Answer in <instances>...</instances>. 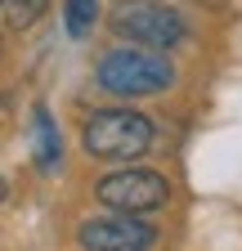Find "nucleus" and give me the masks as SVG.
<instances>
[{"mask_svg": "<svg viewBox=\"0 0 242 251\" xmlns=\"http://www.w3.org/2000/svg\"><path fill=\"white\" fill-rule=\"evenodd\" d=\"M99 85L117 99H148L175 85V68L166 54H144V50H108L99 58Z\"/></svg>", "mask_w": 242, "mask_h": 251, "instance_id": "f257e3e1", "label": "nucleus"}, {"mask_svg": "<svg viewBox=\"0 0 242 251\" xmlns=\"http://www.w3.org/2000/svg\"><path fill=\"white\" fill-rule=\"evenodd\" d=\"M49 0H5V9H9V27H32L41 14H45Z\"/></svg>", "mask_w": 242, "mask_h": 251, "instance_id": "6e6552de", "label": "nucleus"}, {"mask_svg": "<svg viewBox=\"0 0 242 251\" xmlns=\"http://www.w3.org/2000/svg\"><path fill=\"white\" fill-rule=\"evenodd\" d=\"M99 202L121 215H148L170 202V184L157 171H117V175L99 179Z\"/></svg>", "mask_w": 242, "mask_h": 251, "instance_id": "20e7f679", "label": "nucleus"}, {"mask_svg": "<svg viewBox=\"0 0 242 251\" xmlns=\"http://www.w3.org/2000/svg\"><path fill=\"white\" fill-rule=\"evenodd\" d=\"M157 238L153 225H144L139 215H99L81 225V247L85 251H148Z\"/></svg>", "mask_w": 242, "mask_h": 251, "instance_id": "39448f33", "label": "nucleus"}, {"mask_svg": "<svg viewBox=\"0 0 242 251\" xmlns=\"http://www.w3.org/2000/svg\"><path fill=\"white\" fill-rule=\"evenodd\" d=\"M0 54H5V41H0Z\"/></svg>", "mask_w": 242, "mask_h": 251, "instance_id": "9d476101", "label": "nucleus"}, {"mask_svg": "<svg viewBox=\"0 0 242 251\" xmlns=\"http://www.w3.org/2000/svg\"><path fill=\"white\" fill-rule=\"evenodd\" d=\"M5 198H9V188H5V179H0V202H5Z\"/></svg>", "mask_w": 242, "mask_h": 251, "instance_id": "1a4fd4ad", "label": "nucleus"}, {"mask_svg": "<svg viewBox=\"0 0 242 251\" xmlns=\"http://www.w3.org/2000/svg\"><path fill=\"white\" fill-rule=\"evenodd\" d=\"M108 23L117 36L148 45V50H175L184 41V18L170 5H157V0H117Z\"/></svg>", "mask_w": 242, "mask_h": 251, "instance_id": "7ed1b4c3", "label": "nucleus"}, {"mask_svg": "<svg viewBox=\"0 0 242 251\" xmlns=\"http://www.w3.org/2000/svg\"><path fill=\"white\" fill-rule=\"evenodd\" d=\"M0 5H5V0H0Z\"/></svg>", "mask_w": 242, "mask_h": 251, "instance_id": "9b49d317", "label": "nucleus"}, {"mask_svg": "<svg viewBox=\"0 0 242 251\" xmlns=\"http://www.w3.org/2000/svg\"><path fill=\"white\" fill-rule=\"evenodd\" d=\"M58 152H63V144H58L54 121H49L45 108H36V157H41V166H45V171L58 166Z\"/></svg>", "mask_w": 242, "mask_h": 251, "instance_id": "423d86ee", "label": "nucleus"}, {"mask_svg": "<svg viewBox=\"0 0 242 251\" xmlns=\"http://www.w3.org/2000/svg\"><path fill=\"white\" fill-rule=\"evenodd\" d=\"M81 139H85V152L103 157V162H130L153 144V121L130 108H103L85 121Z\"/></svg>", "mask_w": 242, "mask_h": 251, "instance_id": "f03ea898", "label": "nucleus"}, {"mask_svg": "<svg viewBox=\"0 0 242 251\" xmlns=\"http://www.w3.org/2000/svg\"><path fill=\"white\" fill-rule=\"evenodd\" d=\"M63 18H68V31H72L76 41L90 36L95 23H99V0H68V5H63Z\"/></svg>", "mask_w": 242, "mask_h": 251, "instance_id": "0eeeda50", "label": "nucleus"}]
</instances>
